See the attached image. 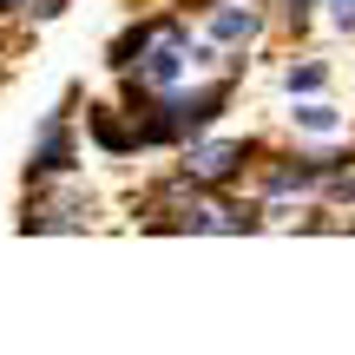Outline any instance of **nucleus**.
I'll return each instance as SVG.
<instances>
[{"instance_id": "nucleus-1", "label": "nucleus", "mask_w": 355, "mask_h": 355, "mask_svg": "<svg viewBox=\"0 0 355 355\" xmlns=\"http://www.w3.org/2000/svg\"><path fill=\"white\" fill-rule=\"evenodd\" d=\"M243 158H250V152H243L237 139L191 145V152H184V178H191V184H204V191H217V184H230V178L243 171Z\"/></svg>"}, {"instance_id": "nucleus-2", "label": "nucleus", "mask_w": 355, "mask_h": 355, "mask_svg": "<svg viewBox=\"0 0 355 355\" xmlns=\"http://www.w3.org/2000/svg\"><path fill=\"white\" fill-rule=\"evenodd\" d=\"M66 165H73V139H66V112H53L46 119V132H40V145H33V178H60Z\"/></svg>"}, {"instance_id": "nucleus-3", "label": "nucleus", "mask_w": 355, "mask_h": 355, "mask_svg": "<svg viewBox=\"0 0 355 355\" xmlns=\"http://www.w3.org/2000/svg\"><path fill=\"white\" fill-rule=\"evenodd\" d=\"M257 26H263L257 7H211V26H204V33H211L217 46H250Z\"/></svg>"}, {"instance_id": "nucleus-4", "label": "nucleus", "mask_w": 355, "mask_h": 355, "mask_svg": "<svg viewBox=\"0 0 355 355\" xmlns=\"http://www.w3.org/2000/svg\"><path fill=\"white\" fill-rule=\"evenodd\" d=\"M322 79H329V73H322L316 60H303V66H290V73H283V86H290V92H322Z\"/></svg>"}, {"instance_id": "nucleus-5", "label": "nucleus", "mask_w": 355, "mask_h": 355, "mask_svg": "<svg viewBox=\"0 0 355 355\" xmlns=\"http://www.w3.org/2000/svg\"><path fill=\"white\" fill-rule=\"evenodd\" d=\"M296 125H309V132H336V112H329V105H303V112H296Z\"/></svg>"}, {"instance_id": "nucleus-6", "label": "nucleus", "mask_w": 355, "mask_h": 355, "mask_svg": "<svg viewBox=\"0 0 355 355\" xmlns=\"http://www.w3.org/2000/svg\"><path fill=\"white\" fill-rule=\"evenodd\" d=\"M322 7H329V20L343 26V33H355V0H322Z\"/></svg>"}, {"instance_id": "nucleus-7", "label": "nucleus", "mask_w": 355, "mask_h": 355, "mask_svg": "<svg viewBox=\"0 0 355 355\" xmlns=\"http://www.w3.org/2000/svg\"><path fill=\"white\" fill-rule=\"evenodd\" d=\"M26 13H33V20H60L66 0H26Z\"/></svg>"}, {"instance_id": "nucleus-8", "label": "nucleus", "mask_w": 355, "mask_h": 355, "mask_svg": "<svg viewBox=\"0 0 355 355\" xmlns=\"http://www.w3.org/2000/svg\"><path fill=\"white\" fill-rule=\"evenodd\" d=\"M13 7H26V0H0V13H13Z\"/></svg>"}]
</instances>
